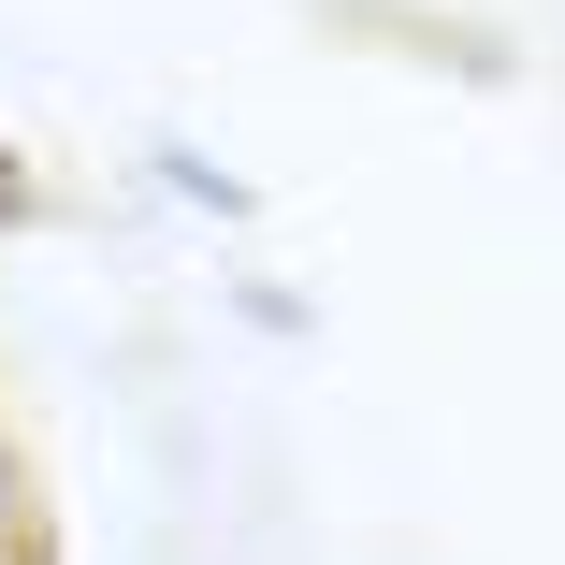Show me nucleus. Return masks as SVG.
Returning a JSON list of instances; mask_svg holds the SVG:
<instances>
[{"instance_id":"nucleus-1","label":"nucleus","mask_w":565,"mask_h":565,"mask_svg":"<svg viewBox=\"0 0 565 565\" xmlns=\"http://www.w3.org/2000/svg\"><path fill=\"white\" fill-rule=\"evenodd\" d=\"M160 174H174V189H189V203H217V217H247V189H233V174H217V160H203V146H160Z\"/></svg>"},{"instance_id":"nucleus-3","label":"nucleus","mask_w":565,"mask_h":565,"mask_svg":"<svg viewBox=\"0 0 565 565\" xmlns=\"http://www.w3.org/2000/svg\"><path fill=\"white\" fill-rule=\"evenodd\" d=\"M15 565H58V536H44V522H30V536H15Z\"/></svg>"},{"instance_id":"nucleus-2","label":"nucleus","mask_w":565,"mask_h":565,"mask_svg":"<svg viewBox=\"0 0 565 565\" xmlns=\"http://www.w3.org/2000/svg\"><path fill=\"white\" fill-rule=\"evenodd\" d=\"M30 522H44V508H30V465H15V435H0V565H15Z\"/></svg>"}]
</instances>
